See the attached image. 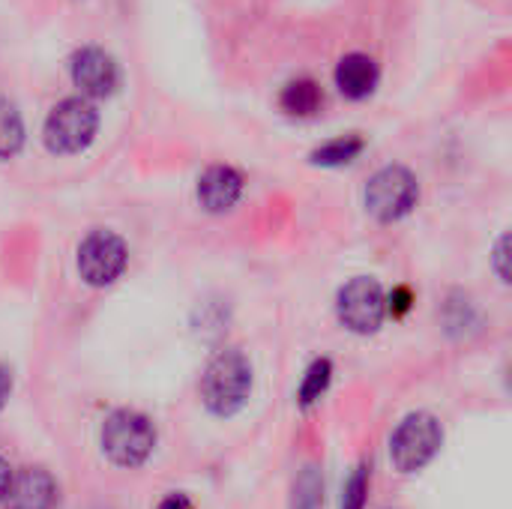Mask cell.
<instances>
[{
    "label": "cell",
    "mask_w": 512,
    "mask_h": 509,
    "mask_svg": "<svg viewBox=\"0 0 512 509\" xmlns=\"http://www.w3.org/2000/svg\"><path fill=\"white\" fill-rule=\"evenodd\" d=\"M252 393V366L240 351H222L201 375V402L216 417L237 414Z\"/></svg>",
    "instance_id": "cell-1"
},
{
    "label": "cell",
    "mask_w": 512,
    "mask_h": 509,
    "mask_svg": "<svg viewBox=\"0 0 512 509\" xmlns=\"http://www.w3.org/2000/svg\"><path fill=\"white\" fill-rule=\"evenodd\" d=\"M99 132V114L84 96H69L57 102L45 117V144L57 156H75L93 144Z\"/></svg>",
    "instance_id": "cell-2"
},
{
    "label": "cell",
    "mask_w": 512,
    "mask_h": 509,
    "mask_svg": "<svg viewBox=\"0 0 512 509\" xmlns=\"http://www.w3.org/2000/svg\"><path fill=\"white\" fill-rule=\"evenodd\" d=\"M156 447L153 423L138 411H114L102 423V450L120 468H138Z\"/></svg>",
    "instance_id": "cell-3"
},
{
    "label": "cell",
    "mask_w": 512,
    "mask_h": 509,
    "mask_svg": "<svg viewBox=\"0 0 512 509\" xmlns=\"http://www.w3.org/2000/svg\"><path fill=\"white\" fill-rule=\"evenodd\" d=\"M366 210L378 222H399L417 207L420 183L405 165H387L366 183Z\"/></svg>",
    "instance_id": "cell-4"
},
{
    "label": "cell",
    "mask_w": 512,
    "mask_h": 509,
    "mask_svg": "<svg viewBox=\"0 0 512 509\" xmlns=\"http://www.w3.org/2000/svg\"><path fill=\"white\" fill-rule=\"evenodd\" d=\"M441 444H444L441 423L432 414H411L396 426L390 438V456L402 474H414L423 471L438 456Z\"/></svg>",
    "instance_id": "cell-5"
},
{
    "label": "cell",
    "mask_w": 512,
    "mask_h": 509,
    "mask_svg": "<svg viewBox=\"0 0 512 509\" xmlns=\"http://www.w3.org/2000/svg\"><path fill=\"white\" fill-rule=\"evenodd\" d=\"M129 264V249L114 231H93L78 246V276L90 288L114 285Z\"/></svg>",
    "instance_id": "cell-6"
},
{
    "label": "cell",
    "mask_w": 512,
    "mask_h": 509,
    "mask_svg": "<svg viewBox=\"0 0 512 509\" xmlns=\"http://www.w3.org/2000/svg\"><path fill=\"white\" fill-rule=\"evenodd\" d=\"M336 309H339V321H342L351 333L369 336V333H375V330L384 324L387 297H384V291H381V285H378L375 279L357 276V279H351V282L339 291Z\"/></svg>",
    "instance_id": "cell-7"
},
{
    "label": "cell",
    "mask_w": 512,
    "mask_h": 509,
    "mask_svg": "<svg viewBox=\"0 0 512 509\" xmlns=\"http://www.w3.org/2000/svg\"><path fill=\"white\" fill-rule=\"evenodd\" d=\"M69 72H72V84L78 87V93L84 99H105L120 84L117 60L108 51L96 48V45H87V48L75 51L72 63H69Z\"/></svg>",
    "instance_id": "cell-8"
},
{
    "label": "cell",
    "mask_w": 512,
    "mask_h": 509,
    "mask_svg": "<svg viewBox=\"0 0 512 509\" xmlns=\"http://www.w3.org/2000/svg\"><path fill=\"white\" fill-rule=\"evenodd\" d=\"M6 509H54L57 483L45 468H24L9 480Z\"/></svg>",
    "instance_id": "cell-9"
},
{
    "label": "cell",
    "mask_w": 512,
    "mask_h": 509,
    "mask_svg": "<svg viewBox=\"0 0 512 509\" xmlns=\"http://www.w3.org/2000/svg\"><path fill=\"white\" fill-rule=\"evenodd\" d=\"M243 174L231 165H213L198 177V201L207 213H225L243 198Z\"/></svg>",
    "instance_id": "cell-10"
},
{
    "label": "cell",
    "mask_w": 512,
    "mask_h": 509,
    "mask_svg": "<svg viewBox=\"0 0 512 509\" xmlns=\"http://www.w3.org/2000/svg\"><path fill=\"white\" fill-rule=\"evenodd\" d=\"M378 63L363 54V51H354V54H345L336 66V87L348 96V99H366L375 93L378 87Z\"/></svg>",
    "instance_id": "cell-11"
},
{
    "label": "cell",
    "mask_w": 512,
    "mask_h": 509,
    "mask_svg": "<svg viewBox=\"0 0 512 509\" xmlns=\"http://www.w3.org/2000/svg\"><path fill=\"white\" fill-rule=\"evenodd\" d=\"M279 105L291 117H312L324 105V90L312 78H294L282 87Z\"/></svg>",
    "instance_id": "cell-12"
},
{
    "label": "cell",
    "mask_w": 512,
    "mask_h": 509,
    "mask_svg": "<svg viewBox=\"0 0 512 509\" xmlns=\"http://www.w3.org/2000/svg\"><path fill=\"white\" fill-rule=\"evenodd\" d=\"M363 147H366V141H363L360 135H342V138H333V141H327L324 147L312 150L309 159H312L315 165H324V168H339V165L354 162V159L363 153Z\"/></svg>",
    "instance_id": "cell-13"
},
{
    "label": "cell",
    "mask_w": 512,
    "mask_h": 509,
    "mask_svg": "<svg viewBox=\"0 0 512 509\" xmlns=\"http://www.w3.org/2000/svg\"><path fill=\"white\" fill-rule=\"evenodd\" d=\"M21 147H24V123H21V114H18L15 102H9L6 96H0V159L18 156Z\"/></svg>",
    "instance_id": "cell-14"
},
{
    "label": "cell",
    "mask_w": 512,
    "mask_h": 509,
    "mask_svg": "<svg viewBox=\"0 0 512 509\" xmlns=\"http://www.w3.org/2000/svg\"><path fill=\"white\" fill-rule=\"evenodd\" d=\"M330 381H333V363H330V360H315V363L306 369V375H303V384H300V393H297L300 405H303V408L315 405V402L327 393Z\"/></svg>",
    "instance_id": "cell-15"
},
{
    "label": "cell",
    "mask_w": 512,
    "mask_h": 509,
    "mask_svg": "<svg viewBox=\"0 0 512 509\" xmlns=\"http://www.w3.org/2000/svg\"><path fill=\"white\" fill-rule=\"evenodd\" d=\"M324 504V483L318 468H303L297 483H294V498H291V509H321Z\"/></svg>",
    "instance_id": "cell-16"
},
{
    "label": "cell",
    "mask_w": 512,
    "mask_h": 509,
    "mask_svg": "<svg viewBox=\"0 0 512 509\" xmlns=\"http://www.w3.org/2000/svg\"><path fill=\"white\" fill-rule=\"evenodd\" d=\"M366 495H369V465H357L351 480L345 483L342 492V509H366Z\"/></svg>",
    "instance_id": "cell-17"
},
{
    "label": "cell",
    "mask_w": 512,
    "mask_h": 509,
    "mask_svg": "<svg viewBox=\"0 0 512 509\" xmlns=\"http://www.w3.org/2000/svg\"><path fill=\"white\" fill-rule=\"evenodd\" d=\"M411 306H414V291H411L408 285L393 288V294L387 297V312H390L393 318H405V315L411 312Z\"/></svg>",
    "instance_id": "cell-18"
},
{
    "label": "cell",
    "mask_w": 512,
    "mask_h": 509,
    "mask_svg": "<svg viewBox=\"0 0 512 509\" xmlns=\"http://www.w3.org/2000/svg\"><path fill=\"white\" fill-rule=\"evenodd\" d=\"M9 393H12V372L6 366H0V411L9 399Z\"/></svg>",
    "instance_id": "cell-19"
},
{
    "label": "cell",
    "mask_w": 512,
    "mask_h": 509,
    "mask_svg": "<svg viewBox=\"0 0 512 509\" xmlns=\"http://www.w3.org/2000/svg\"><path fill=\"white\" fill-rule=\"evenodd\" d=\"M159 509H195V507H192V501H189L186 495H168V498L159 504Z\"/></svg>",
    "instance_id": "cell-20"
},
{
    "label": "cell",
    "mask_w": 512,
    "mask_h": 509,
    "mask_svg": "<svg viewBox=\"0 0 512 509\" xmlns=\"http://www.w3.org/2000/svg\"><path fill=\"white\" fill-rule=\"evenodd\" d=\"M9 480H12V471H9L6 459L0 456V501H3V498H6V492H9Z\"/></svg>",
    "instance_id": "cell-21"
},
{
    "label": "cell",
    "mask_w": 512,
    "mask_h": 509,
    "mask_svg": "<svg viewBox=\"0 0 512 509\" xmlns=\"http://www.w3.org/2000/svg\"><path fill=\"white\" fill-rule=\"evenodd\" d=\"M495 258H498V276L507 282V270H504V261H507V237L498 243V252H495Z\"/></svg>",
    "instance_id": "cell-22"
}]
</instances>
